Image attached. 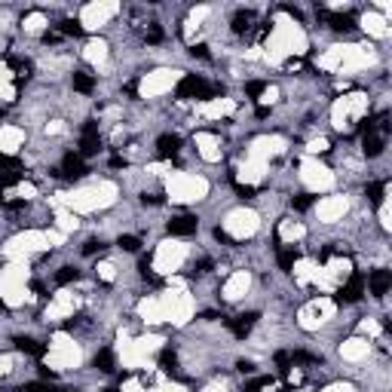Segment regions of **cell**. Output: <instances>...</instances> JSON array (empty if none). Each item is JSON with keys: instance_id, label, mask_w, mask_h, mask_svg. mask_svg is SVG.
Returning <instances> with one entry per match:
<instances>
[{"instance_id": "1", "label": "cell", "mask_w": 392, "mask_h": 392, "mask_svg": "<svg viewBox=\"0 0 392 392\" xmlns=\"http://www.w3.org/2000/svg\"><path fill=\"white\" fill-rule=\"evenodd\" d=\"M205 95H212V86L202 80V77H184L181 83H178V98H205Z\"/></svg>"}, {"instance_id": "2", "label": "cell", "mask_w": 392, "mask_h": 392, "mask_svg": "<svg viewBox=\"0 0 392 392\" xmlns=\"http://www.w3.org/2000/svg\"><path fill=\"white\" fill-rule=\"evenodd\" d=\"M101 147L98 141V123H86L83 126V141H80V156H95Z\"/></svg>"}, {"instance_id": "3", "label": "cell", "mask_w": 392, "mask_h": 392, "mask_svg": "<svg viewBox=\"0 0 392 392\" xmlns=\"http://www.w3.org/2000/svg\"><path fill=\"white\" fill-rule=\"evenodd\" d=\"M362 291H365V276H362V273H353V276H350V282L340 288V294H337V297H340L343 304H356V301L362 297Z\"/></svg>"}, {"instance_id": "4", "label": "cell", "mask_w": 392, "mask_h": 392, "mask_svg": "<svg viewBox=\"0 0 392 392\" xmlns=\"http://www.w3.org/2000/svg\"><path fill=\"white\" fill-rule=\"evenodd\" d=\"M368 285H371V294L383 297V294L389 291V285H392V273L389 270H374V273L368 276Z\"/></svg>"}, {"instance_id": "5", "label": "cell", "mask_w": 392, "mask_h": 392, "mask_svg": "<svg viewBox=\"0 0 392 392\" xmlns=\"http://www.w3.org/2000/svg\"><path fill=\"white\" fill-rule=\"evenodd\" d=\"M193 230H196V218H190V215H181V218H172L169 221V233L172 236H187Z\"/></svg>"}, {"instance_id": "6", "label": "cell", "mask_w": 392, "mask_h": 392, "mask_svg": "<svg viewBox=\"0 0 392 392\" xmlns=\"http://www.w3.org/2000/svg\"><path fill=\"white\" fill-rule=\"evenodd\" d=\"M255 313H245V316H239V319H227V328L236 334V337H245L248 331H251V325H255Z\"/></svg>"}, {"instance_id": "7", "label": "cell", "mask_w": 392, "mask_h": 392, "mask_svg": "<svg viewBox=\"0 0 392 392\" xmlns=\"http://www.w3.org/2000/svg\"><path fill=\"white\" fill-rule=\"evenodd\" d=\"M83 172H86L83 159H80L77 153H67V156H64V163H61V175H64V178H80Z\"/></svg>"}, {"instance_id": "8", "label": "cell", "mask_w": 392, "mask_h": 392, "mask_svg": "<svg viewBox=\"0 0 392 392\" xmlns=\"http://www.w3.org/2000/svg\"><path fill=\"white\" fill-rule=\"evenodd\" d=\"M178 147H181V138H178V135H163V138L156 141L159 156H175V153H178Z\"/></svg>"}, {"instance_id": "9", "label": "cell", "mask_w": 392, "mask_h": 392, "mask_svg": "<svg viewBox=\"0 0 392 392\" xmlns=\"http://www.w3.org/2000/svg\"><path fill=\"white\" fill-rule=\"evenodd\" d=\"M322 18H325V21H331V28H337V31H350V28H353V18H350V15H334V12H322Z\"/></svg>"}, {"instance_id": "10", "label": "cell", "mask_w": 392, "mask_h": 392, "mask_svg": "<svg viewBox=\"0 0 392 392\" xmlns=\"http://www.w3.org/2000/svg\"><path fill=\"white\" fill-rule=\"evenodd\" d=\"M15 343H18V350H21V353H31V356H43V353H46V350H43L37 340H31V337H18Z\"/></svg>"}, {"instance_id": "11", "label": "cell", "mask_w": 392, "mask_h": 392, "mask_svg": "<svg viewBox=\"0 0 392 392\" xmlns=\"http://www.w3.org/2000/svg\"><path fill=\"white\" fill-rule=\"evenodd\" d=\"M245 288H248V276H236V279L227 285V297H239Z\"/></svg>"}, {"instance_id": "12", "label": "cell", "mask_w": 392, "mask_h": 392, "mask_svg": "<svg viewBox=\"0 0 392 392\" xmlns=\"http://www.w3.org/2000/svg\"><path fill=\"white\" fill-rule=\"evenodd\" d=\"M95 368H98V371H113V353H110V350H101V353L95 356Z\"/></svg>"}, {"instance_id": "13", "label": "cell", "mask_w": 392, "mask_h": 392, "mask_svg": "<svg viewBox=\"0 0 392 392\" xmlns=\"http://www.w3.org/2000/svg\"><path fill=\"white\" fill-rule=\"evenodd\" d=\"M294 264H297V251H294V248H282V251H279V267H282V270H291Z\"/></svg>"}, {"instance_id": "14", "label": "cell", "mask_w": 392, "mask_h": 392, "mask_svg": "<svg viewBox=\"0 0 392 392\" xmlns=\"http://www.w3.org/2000/svg\"><path fill=\"white\" fill-rule=\"evenodd\" d=\"M92 86H95L92 77H86V74H74V89H77V92H92Z\"/></svg>"}, {"instance_id": "15", "label": "cell", "mask_w": 392, "mask_h": 392, "mask_svg": "<svg viewBox=\"0 0 392 392\" xmlns=\"http://www.w3.org/2000/svg\"><path fill=\"white\" fill-rule=\"evenodd\" d=\"M0 144H3L6 150H15V144H18V132H12V129H3V132H0Z\"/></svg>"}, {"instance_id": "16", "label": "cell", "mask_w": 392, "mask_h": 392, "mask_svg": "<svg viewBox=\"0 0 392 392\" xmlns=\"http://www.w3.org/2000/svg\"><path fill=\"white\" fill-rule=\"evenodd\" d=\"M74 279H77V270H74V267H61V270L55 273V282H58V285H67V282H74Z\"/></svg>"}, {"instance_id": "17", "label": "cell", "mask_w": 392, "mask_h": 392, "mask_svg": "<svg viewBox=\"0 0 392 392\" xmlns=\"http://www.w3.org/2000/svg\"><path fill=\"white\" fill-rule=\"evenodd\" d=\"M248 21H251V12H239V15H236V21H233V31H239V34H242V31H248V28H251Z\"/></svg>"}, {"instance_id": "18", "label": "cell", "mask_w": 392, "mask_h": 392, "mask_svg": "<svg viewBox=\"0 0 392 392\" xmlns=\"http://www.w3.org/2000/svg\"><path fill=\"white\" fill-rule=\"evenodd\" d=\"M264 92H267V86H264L261 80H251V83H245V95L258 98V95H264Z\"/></svg>"}, {"instance_id": "19", "label": "cell", "mask_w": 392, "mask_h": 392, "mask_svg": "<svg viewBox=\"0 0 392 392\" xmlns=\"http://www.w3.org/2000/svg\"><path fill=\"white\" fill-rule=\"evenodd\" d=\"M365 193H368V199H371V202H380V199H383V184H380V181H374V184H368V190H365Z\"/></svg>"}, {"instance_id": "20", "label": "cell", "mask_w": 392, "mask_h": 392, "mask_svg": "<svg viewBox=\"0 0 392 392\" xmlns=\"http://www.w3.org/2000/svg\"><path fill=\"white\" fill-rule=\"evenodd\" d=\"M120 248H126V251H138V248H141V239H138V236H120Z\"/></svg>"}, {"instance_id": "21", "label": "cell", "mask_w": 392, "mask_h": 392, "mask_svg": "<svg viewBox=\"0 0 392 392\" xmlns=\"http://www.w3.org/2000/svg\"><path fill=\"white\" fill-rule=\"evenodd\" d=\"M18 178H21L18 172H3L0 175V187H12V184H18Z\"/></svg>"}, {"instance_id": "22", "label": "cell", "mask_w": 392, "mask_h": 392, "mask_svg": "<svg viewBox=\"0 0 392 392\" xmlns=\"http://www.w3.org/2000/svg\"><path fill=\"white\" fill-rule=\"evenodd\" d=\"M80 31H83V28H80L77 21H61V34H74V37H77Z\"/></svg>"}, {"instance_id": "23", "label": "cell", "mask_w": 392, "mask_h": 392, "mask_svg": "<svg viewBox=\"0 0 392 392\" xmlns=\"http://www.w3.org/2000/svg\"><path fill=\"white\" fill-rule=\"evenodd\" d=\"M89 58H104V43H92L89 46Z\"/></svg>"}, {"instance_id": "24", "label": "cell", "mask_w": 392, "mask_h": 392, "mask_svg": "<svg viewBox=\"0 0 392 392\" xmlns=\"http://www.w3.org/2000/svg\"><path fill=\"white\" fill-rule=\"evenodd\" d=\"M310 205H313V196H297V199H294V209H297V212H304V209H310Z\"/></svg>"}, {"instance_id": "25", "label": "cell", "mask_w": 392, "mask_h": 392, "mask_svg": "<svg viewBox=\"0 0 392 392\" xmlns=\"http://www.w3.org/2000/svg\"><path fill=\"white\" fill-rule=\"evenodd\" d=\"M98 248H101V242H95V239H92V242H86V245H83V255H95Z\"/></svg>"}, {"instance_id": "26", "label": "cell", "mask_w": 392, "mask_h": 392, "mask_svg": "<svg viewBox=\"0 0 392 392\" xmlns=\"http://www.w3.org/2000/svg\"><path fill=\"white\" fill-rule=\"evenodd\" d=\"M101 279H104V282L113 279V267H110V264H101Z\"/></svg>"}, {"instance_id": "27", "label": "cell", "mask_w": 392, "mask_h": 392, "mask_svg": "<svg viewBox=\"0 0 392 392\" xmlns=\"http://www.w3.org/2000/svg\"><path fill=\"white\" fill-rule=\"evenodd\" d=\"M0 169H15V159L6 156V153H0Z\"/></svg>"}, {"instance_id": "28", "label": "cell", "mask_w": 392, "mask_h": 392, "mask_svg": "<svg viewBox=\"0 0 392 392\" xmlns=\"http://www.w3.org/2000/svg\"><path fill=\"white\" fill-rule=\"evenodd\" d=\"M40 25H43V18H40V15H31V18H28V28H31V31H37Z\"/></svg>"}, {"instance_id": "29", "label": "cell", "mask_w": 392, "mask_h": 392, "mask_svg": "<svg viewBox=\"0 0 392 392\" xmlns=\"http://www.w3.org/2000/svg\"><path fill=\"white\" fill-rule=\"evenodd\" d=\"M28 392H52V389L43 386V383H28Z\"/></svg>"}, {"instance_id": "30", "label": "cell", "mask_w": 392, "mask_h": 392, "mask_svg": "<svg viewBox=\"0 0 392 392\" xmlns=\"http://www.w3.org/2000/svg\"><path fill=\"white\" fill-rule=\"evenodd\" d=\"M239 371H242V374H251V371H255V365H251V362H239Z\"/></svg>"}, {"instance_id": "31", "label": "cell", "mask_w": 392, "mask_h": 392, "mask_svg": "<svg viewBox=\"0 0 392 392\" xmlns=\"http://www.w3.org/2000/svg\"><path fill=\"white\" fill-rule=\"evenodd\" d=\"M193 55H199V58H209V52H205V46H193Z\"/></svg>"}]
</instances>
